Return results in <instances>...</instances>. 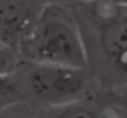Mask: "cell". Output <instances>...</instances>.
I'll return each instance as SVG.
<instances>
[{
    "label": "cell",
    "mask_w": 127,
    "mask_h": 118,
    "mask_svg": "<svg viewBox=\"0 0 127 118\" xmlns=\"http://www.w3.org/2000/svg\"><path fill=\"white\" fill-rule=\"evenodd\" d=\"M83 37L88 70L110 90L127 85V4L88 0L69 6Z\"/></svg>",
    "instance_id": "1"
},
{
    "label": "cell",
    "mask_w": 127,
    "mask_h": 118,
    "mask_svg": "<svg viewBox=\"0 0 127 118\" xmlns=\"http://www.w3.org/2000/svg\"><path fill=\"white\" fill-rule=\"evenodd\" d=\"M16 52L30 62L88 69L79 25L65 5L46 4Z\"/></svg>",
    "instance_id": "2"
},
{
    "label": "cell",
    "mask_w": 127,
    "mask_h": 118,
    "mask_svg": "<svg viewBox=\"0 0 127 118\" xmlns=\"http://www.w3.org/2000/svg\"><path fill=\"white\" fill-rule=\"evenodd\" d=\"M9 75L21 102L35 108H48L85 100L101 90L88 69L20 58Z\"/></svg>",
    "instance_id": "3"
},
{
    "label": "cell",
    "mask_w": 127,
    "mask_h": 118,
    "mask_svg": "<svg viewBox=\"0 0 127 118\" xmlns=\"http://www.w3.org/2000/svg\"><path fill=\"white\" fill-rule=\"evenodd\" d=\"M44 5L43 0H0V42L16 50Z\"/></svg>",
    "instance_id": "4"
},
{
    "label": "cell",
    "mask_w": 127,
    "mask_h": 118,
    "mask_svg": "<svg viewBox=\"0 0 127 118\" xmlns=\"http://www.w3.org/2000/svg\"><path fill=\"white\" fill-rule=\"evenodd\" d=\"M97 95V94H96ZM95 95V96H96ZM95 96L74 101L70 103L48 107V108H37L38 118H99V110Z\"/></svg>",
    "instance_id": "5"
},
{
    "label": "cell",
    "mask_w": 127,
    "mask_h": 118,
    "mask_svg": "<svg viewBox=\"0 0 127 118\" xmlns=\"http://www.w3.org/2000/svg\"><path fill=\"white\" fill-rule=\"evenodd\" d=\"M0 118H38L37 108L25 103L19 102L6 107L0 108Z\"/></svg>",
    "instance_id": "6"
},
{
    "label": "cell",
    "mask_w": 127,
    "mask_h": 118,
    "mask_svg": "<svg viewBox=\"0 0 127 118\" xmlns=\"http://www.w3.org/2000/svg\"><path fill=\"white\" fill-rule=\"evenodd\" d=\"M104 96L127 118V85L114 87L110 90H104Z\"/></svg>",
    "instance_id": "7"
},
{
    "label": "cell",
    "mask_w": 127,
    "mask_h": 118,
    "mask_svg": "<svg viewBox=\"0 0 127 118\" xmlns=\"http://www.w3.org/2000/svg\"><path fill=\"white\" fill-rule=\"evenodd\" d=\"M46 4H59V5H65V6H72L75 4H80L88 0H43Z\"/></svg>",
    "instance_id": "8"
},
{
    "label": "cell",
    "mask_w": 127,
    "mask_h": 118,
    "mask_svg": "<svg viewBox=\"0 0 127 118\" xmlns=\"http://www.w3.org/2000/svg\"><path fill=\"white\" fill-rule=\"evenodd\" d=\"M114 1H119V2H124V4H127V0H114Z\"/></svg>",
    "instance_id": "9"
}]
</instances>
